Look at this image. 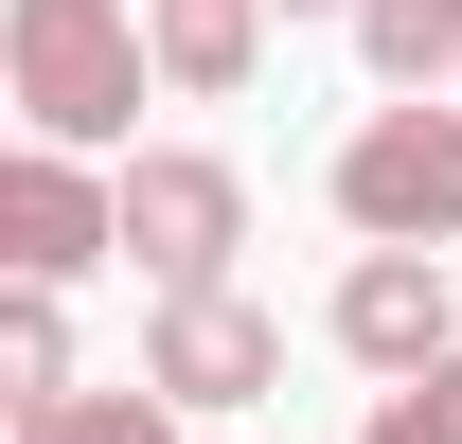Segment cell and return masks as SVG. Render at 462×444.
<instances>
[{
	"label": "cell",
	"mask_w": 462,
	"mask_h": 444,
	"mask_svg": "<svg viewBox=\"0 0 462 444\" xmlns=\"http://www.w3.org/2000/svg\"><path fill=\"white\" fill-rule=\"evenodd\" d=\"M0 71H18V125H36L54 161L125 143L143 89H161V54H143V18H125V0H18V18H0Z\"/></svg>",
	"instance_id": "obj_1"
},
{
	"label": "cell",
	"mask_w": 462,
	"mask_h": 444,
	"mask_svg": "<svg viewBox=\"0 0 462 444\" xmlns=\"http://www.w3.org/2000/svg\"><path fill=\"white\" fill-rule=\"evenodd\" d=\"M231 249H249V178H231L214 143H143V161H125V267L161 284V302H214Z\"/></svg>",
	"instance_id": "obj_2"
},
{
	"label": "cell",
	"mask_w": 462,
	"mask_h": 444,
	"mask_svg": "<svg viewBox=\"0 0 462 444\" xmlns=\"http://www.w3.org/2000/svg\"><path fill=\"white\" fill-rule=\"evenodd\" d=\"M338 214L374 249H445L462 231V107H374L338 143Z\"/></svg>",
	"instance_id": "obj_3"
},
{
	"label": "cell",
	"mask_w": 462,
	"mask_h": 444,
	"mask_svg": "<svg viewBox=\"0 0 462 444\" xmlns=\"http://www.w3.org/2000/svg\"><path fill=\"white\" fill-rule=\"evenodd\" d=\"M0 267L18 284H89V267H125V178H89V161H54V143H18L0 161Z\"/></svg>",
	"instance_id": "obj_4"
},
{
	"label": "cell",
	"mask_w": 462,
	"mask_h": 444,
	"mask_svg": "<svg viewBox=\"0 0 462 444\" xmlns=\"http://www.w3.org/2000/svg\"><path fill=\"white\" fill-rule=\"evenodd\" d=\"M338 356L356 374H392V391H427L462 356V320H445V249H356L338 267Z\"/></svg>",
	"instance_id": "obj_5"
},
{
	"label": "cell",
	"mask_w": 462,
	"mask_h": 444,
	"mask_svg": "<svg viewBox=\"0 0 462 444\" xmlns=\"http://www.w3.org/2000/svg\"><path fill=\"white\" fill-rule=\"evenodd\" d=\"M285 374V320H267V302H161V320H143V391H161V409H249V391Z\"/></svg>",
	"instance_id": "obj_6"
},
{
	"label": "cell",
	"mask_w": 462,
	"mask_h": 444,
	"mask_svg": "<svg viewBox=\"0 0 462 444\" xmlns=\"http://www.w3.org/2000/svg\"><path fill=\"white\" fill-rule=\"evenodd\" d=\"M143 54H161V89L231 107V89L267 71V0H161V18H143Z\"/></svg>",
	"instance_id": "obj_7"
},
{
	"label": "cell",
	"mask_w": 462,
	"mask_h": 444,
	"mask_svg": "<svg viewBox=\"0 0 462 444\" xmlns=\"http://www.w3.org/2000/svg\"><path fill=\"white\" fill-rule=\"evenodd\" d=\"M0 409H18V427L71 409V302H54V284H18V302H0Z\"/></svg>",
	"instance_id": "obj_8"
},
{
	"label": "cell",
	"mask_w": 462,
	"mask_h": 444,
	"mask_svg": "<svg viewBox=\"0 0 462 444\" xmlns=\"http://www.w3.org/2000/svg\"><path fill=\"white\" fill-rule=\"evenodd\" d=\"M356 54H374L409 107H427V89L462 71V0H356Z\"/></svg>",
	"instance_id": "obj_9"
},
{
	"label": "cell",
	"mask_w": 462,
	"mask_h": 444,
	"mask_svg": "<svg viewBox=\"0 0 462 444\" xmlns=\"http://www.w3.org/2000/svg\"><path fill=\"white\" fill-rule=\"evenodd\" d=\"M18 444H178V409L161 391H71V409H36Z\"/></svg>",
	"instance_id": "obj_10"
},
{
	"label": "cell",
	"mask_w": 462,
	"mask_h": 444,
	"mask_svg": "<svg viewBox=\"0 0 462 444\" xmlns=\"http://www.w3.org/2000/svg\"><path fill=\"white\" fill-rule=\"evenodd\" d=\"M392 427H409V444H462V356H445L427 391H392Z\"/></svg>",
	"instance_id": "obj_11"
},
{
	"label": "cell",
	"mask_w": 462,
	"mask_h": 444,
	"mask_svg": "<svg viewBox=\"0 0 462 444\" xmlns=\"http://www.w3.org/2000/svg\"><path fill=\"white\" fill-rule=\"evenodd\" d=\"M285 18H356V0H285Z\"/></svg>",
	"instance_id": "obj_12"
},
{
	"label": "cell",
	"mask_w": 462,
	"mask_h": 444,
	"mask_svg": "<svg viewBox=\"0 0 462 444\" xmlns=\"http://www.w3.org/2000/svg\"><path fill=\"white\" fill-rule=\"evenodd\" d=\"M374 444H409V427H392V409H374Z\"/></svg>",
	"instance_id": "obj_13"
}]
</instances>
